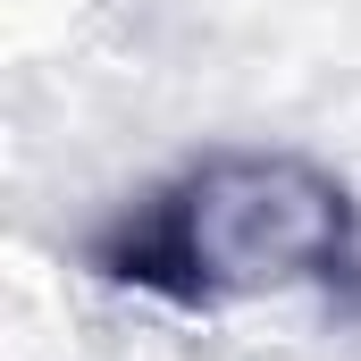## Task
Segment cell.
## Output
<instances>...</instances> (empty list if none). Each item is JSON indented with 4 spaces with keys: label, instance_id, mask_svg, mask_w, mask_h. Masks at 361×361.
Segmentation results:
<instances>
[{
    "label": "cell",
    "instance_id": "obj_1",
    "mask_svg": "<svg viewBox=\"0 0 361 361\" xmlns=\"http://www.w3.org/2000/svg\"><path fill=\"white\" fill-rule=\"evenodd\" d=\"M353 252L345 185L294 152H219L185 169L126 235V277L177 302H277Z\"/></svg>",
    "mask_w": 361,
    "mask_h": 361
}]
</instances>
